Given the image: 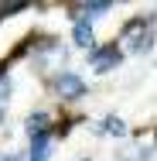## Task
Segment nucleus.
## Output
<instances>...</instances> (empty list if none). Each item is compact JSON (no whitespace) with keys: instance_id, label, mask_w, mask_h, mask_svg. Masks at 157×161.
<instances>
[{"instance_id":"1","label":"nucleus","mask_w":157,"mask_h":161,"mask_svg":"<svg viewBox=\"0 0 157 161\" xmlns=\"http://www.w3.org/2000/svg\"><path fill=\"white\" fill-rule=\"evenodd\" d=\"M89 62H92L96 72H109V69H116V65H120V48H116V45L96 48L92 55H89Z\"/></svg>"},{"instance_id":"2","label":"nucleus","mask_w":157,"mask_h":161,"mask_svg":"<svg viewBox=\"0 0 157 161\" xmlns=\"http://www.w3.org/2000/svg\"><path fill=\"white\" fill-rule=\"evenodd\" d=\"M55 86H58V93L65 99H79L86 93V82H82V75H75V72H62L58 79H55Z\"/></svg>"},{"instance_id":"3","label":"nucleus","mask_w":157,"mask_h":161,"mask_svg":"<svg viewBox=\"0 0 157 161\" xmlns=\"http://www.w3.org/2000/svg\"><path fill=\"white\" fill-rule=\"evenodd\" d=\"M72 38H75V45H79V48H92V45H96V34H92V24H89V17H79V21H75V28H72Z\"/></svg>"},{"instance_id":"4","label":"nucleus","mask_w":157,"mask_h":161,"mask_svg":"<svg viewBox=\"0 0 157 161\" xmlns=\"http://www.w3.org/2000/svg\"><path fill=\"white\" fill-rule=\"evenodd\" d=\"M48 154H51V137L48 134L31 137V161H48Z\"/></svg>"},{"instance_id":"5","label":"nucleus","mask_w":157,"mask_h":161,"mask_svg":"<svg viewBox=\"0 0 157 161\" xmlns=\"http://www.w3.org/2000/svg\"><path fill=\"white\" fill-rule=\"evenodd\" d=\"M102 134H113V137H123V134H126V124L120 120V117H106V120H102Z\"/></svg>"},{"instance_id":"6","label":"nucleus","mask_w":157,"mask_h":161,"mask_svg":"<svg viewBox=\"0 0 157 161\" xmlns=\"http://www.w3.org/2000/svg\"><path fill=\"white\" fill-rule=\"evenodd\" d=\"M86 10H89V14H92V17H102V14H106V10H113V3H89V7H86Z\"/></svg>"},{"instance_id":"7","label":"nucleus","mask_w":157,"mask_h":161,"mask_svg":"<svg viewBox=\"0 0 157 161\" xmlns=\"http://www.w3.org/2000/svg\"><path fill=\"white\" fill-rule=\"evenodd\" d=\"M0 124H3V106H0Z\"/></svg>"}]
</instances>
